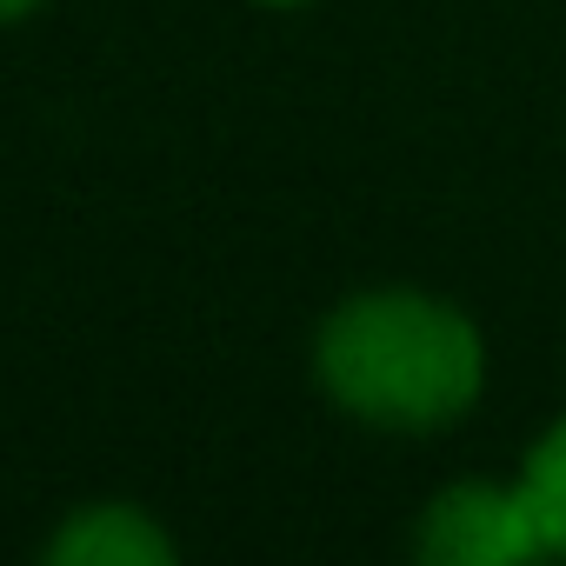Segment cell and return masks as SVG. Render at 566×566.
<instances>
[{"mask_svg": "<svg viewBox=\"0 0 566 566\" xmlns=\"http://www.w3.org/2000/svg\"><path fill=\"white\" fill-rule=\"evenodd\" d=\"M314 367L334 407L387 433H440L467 420L486 387L480 327L413 287H374L340 301L321 327Z\"/></svg>", "mask_w": 566, "mask_h": 566, "instance_id": "obj_1", "label": "cell"}, {"mask_svg": "<svg viewBox=\"0 0 566 566\" xmlns=\"http://www.w3.org/2000/svg\"><path fill=\"white\" fill-rule=\"evenodd\" d=\"M413 553L427 566H520V559H546V539H539V520L520 480L513 486L460 480L427 500Z\"/></svg>", "mask_w": 566, "mask_h": 566, "instance_id": "obj_2", "label": "cell"}, {"mask_svg": "<svg viewBox=\"0 0 566 566\" xmlns=\"http://www.w3.org/2000/svg\"><path fill=\"white\" fill-rule=\"evenodd\" d=\"M54 566H167L174 539L140 506H81L48 546Z\"/></svg>", "mask_w": 566, "mask_h": 566, "instance_id": "obj_3", "label": "cell"}, {"mask_svg": "<svg viewBox=\"0 0 566 566\" xmlns=\"http://www.w3.org/2000/svg\"><path fill=\"white\" fill-rule=\"evenodd\" d=\"M520 486H526V500H533L546 559H566V420L533 440V453H526V467H520Z\"/></svg>", "mask_w": 566, "mask_h": 566, "instance_id": "obj_4", "label": "cell"}, {"mask_svg": "<svg viewBox=\"0 0 566 566\" xmlns=\"http://www.w3.org/2000/svg\"><path fill=\"white\" fill-rule=\"evenodd\" d=\"M41 0H0V21H21V14H34Z\"/></svg>", "mask_w": 566, "mask_h": 566, "instance_id": "obj_5", "label": "cell"}, {"mask_svg": "<svg viewBox=\"0 0 566 566\" xmlns=\"http://www.w3.org/2000/svg\"><path fill=\"white\" fill-rule=\"evenodd\" d=\"M266 8H301V0H266Z\"/></svg>", "mask_w": 566, "mask_h": 566, "instance_id": "obj_6", "label": "cell"}]
</instances>
